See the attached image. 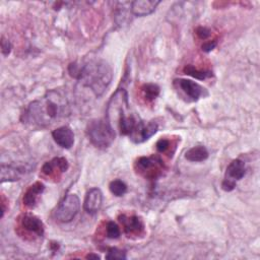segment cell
I'll return each instance as SVG.
<instances>
[{
    "label": "cell",
    "instance_id": "cell-1",
    "mask_svg": "<svg viewBox=\"0 0 260 260\" xmlns=\"http://www.w3.org/2000/svg\"><path fill=\"white\" fill-rule=\"evenodd\" d=\"M68 112V102L57 91L47 93L40 100L30 104L25 121L39 127H47L64 117Z\"/></svg>",
    "mask_w": 260,
    "mask_h": 260
},
{
    "label": "cell",
    "instance_id": "cell-2",
    "mask_svg": "<svg viewBox=\"0 0 260 260\" xmlns=\"http://www.w3.org/2000/svg\"><path fill=\"white\" fill-rule=\"evenodd\" d=\"M70 67L73 68V70H69L70 74L78 78L98 97L106 91L113 77L112 68L104 60L91 61L81 67L71 64Z\"/></svg>",
    "mask_w": 260,
    "mask_h": 260
},
{
    "label": "cell",
    "instance_id": "cell-3",
    "mask_svg": "<svg viewBox=\"0 0 260 260\" xmlns=\"http://www.w3.org/2000/svg\"><path fill=\"white\" fill-rule=\"evenodd\" d=\"M86 132L91 142L99 148L109 147L115 139V130L107 119L92 120L88 124Z\"/></svg>",
    "mask_w": 260,
    "mask_h": 260
},
{
    "label": "cell",
    "instance_id": "cell-4",
    "mask_svg": "<svg viewBox=\"0 0 260 260\" xmlns=\"http://www.w3.org/2000/svg\"><path fill=\"white\" fill-rule=\"evenodd\" d=\"M128 94L124 89H119L111 97L107 107V121L114 128V123H117L121 117L126 115L128 109ZM115 130V129H114Z\"/></svg>",
    "mask_w": 260,
    "mask_h": 260
},
{
    "label": "cell",
    "instance_id": "cell-5",
    "mask_svg": "<svg viewBox=\"0 0 260 260\" xmlns=\"http://www.w3.org/2000/svg\"><path fill=\"white\" fill-rule=\"evenodd\" d=\"M79 209L80 201L78 196L75 194H68L59 203L55 217L61 223H69L76 217Z\"/></svg>",
    "mask_w": 260,
    "mask_h": 260
},
{
    "label": "cell",
    "instance_id": "cell-6",
    "mask_svg": "<svg viewBox=\"0 0 260 260\" xmlns=\"http://www.w3.org/2000/svg\"><path fill=\"white\" fill-rule=\"evenodd\" d=\"M158 128H159L158 124L153 121L148 122L147 124L143 123L142 121H138L136 127L134 128V130L131 132L129 136L131 140L134 141L135 143H141L149 139L152 135H154L155 132L158 131Z\"/></svg>",
    "mask_w": 260,
    "mask_h": 260
},
{
    "label": "cell",
    "instance_id": "cell-7",
    "mask_svg": "<svg viewBox=\"0 0 260 260\" xmlns=\"http://www.w3.org/2000/svg\"><path fill=\"white\" fill-rule=\"evenodd\" d=\"M103 193L99 188H92L86 192L83 207L88 214H96L102 206Z\"/></svg>",
    "mask_w": 260,
    "mask_h": 260
},
{
    "label": "cell",
    "instance_id": "cell-8",
    "mask_svg": "<svg viewBox=\"0 0 260 260\" xmlns=\"http://www.w3.org/2000/svg\"><path fill=\"white\" fill-rule=\"evenodd\" d=\"M160 4L161 2H157V0L155 2L154 0H136L130 4V11L135 17H145L151 15Z\"/></svg>",
    "mask_w": 260,
    "mask_h": 260
},
{
    "label": "cell",
    "instance_id": "cell-9",
    "mask_svg": "<svg viewBox=\"0 0 260 260\" xmlns=\"http://www.w3.org/2000/svg\"><path fill=\"white\" fill-rule=\"evenodd\" d=\"M55 142L63 147V148H70L74 144V133L68 126H61L55 129L52 132Z\"/></svg>",
    "mask_w": 260,
    "mask_h": 260
},
{
    "label": "cell",
    "instance_id": "cell-10",
    "mask_svg": "<svg viewBox=\"0 0 260 260\" xmlns=\"http://www.w3.org/2000/svg\"><path fill=\"white\" fill-rule=\"evenodd\" d=\"M178 86L183 91V93L191 100V101H197L200 97L203 96L204 89L199 85L197 82L192 81L190 79H177L175 80Z\"/></svg>",
    "mask_w": 260,
    "mask_h": 260
},
{
    "label": "cell",
    "instance_id": "cell-11",
    "mask_svg": "<svg viewBox=\"0 0 260 260\" xmlns=\"http://www.w3.org/2000/svg\"><path fill=\"white\" fill-rule=\"evenodd\" d=\"M245 173H246L245 163L239 159L234 160L227 168L225 181H229L236 184L237 181L241 180L245 176Z\"/></svg>",
    "mask_w": 260,
    "mask_h": 260
},
{
    "label": "cell",
    "instance_id": "cell-12",
    "mask_svg": "<svg viewBox=\"0 0 260 260\" xmlns=\"http://www.w3.org/2000/svg\"><path fill=\"white\" fill-rule=\"evenodd\" d=\"M22 226L29 232L42 237L44 235V225L42 221L31 214H27L22 219Z\"/></svg>",
    "mask_w": 260,
    "mask_h": 260
},
{
    "label": "cell",
    "instance_id": "cell-13",
    "mask_svg": "<svg viewBox=\"0 0 260 260\" xmlns=\"http://www.w3.org/2000/svg\"><path fill=\"white\" fill-rule=\"evenodd\" d=\"M45 190V185L41 182H36L35 184H33L28 191L26 192L25 196H24V203L26 206L30 207V209H33V207L36 205L37 200L39 198V196L44 192Z\"/></svg>",
    "mask_w": 260,
    "mask_h": 260
},
{
    "label": "cell",
    "instance_id": "cell-14",
    "mask_svg": "<svg viewBox=\"0 0 260 260\" xmlns=\"http://www.w3.org/2000/svg\"><path fill=\"white\" fill-rule=\"evenodd\" d=\"M185 158L186 160L194 163L203 162L209 158V150L203 145H197L186 151Z\"/></svg>",
    "mask_w": 260,
    "mask_h": 260
},
{
    "label": "cell",
    "instance_id": "cell-15",
    "mask_svg": "<svg viewBox=\"0 0 260 260\" xmlns=\"http://www.w3.org/2000/svg\"><path fill=\"white\" fill-rule=\"evenodd\" d=\"M25 173V169L16 166H2V182L18 181Z\"/></svg>",
    "mask_w": 260,
    "mask_h": 260
},
{
    "label": "cell",
    "instance_id": "cell-16",
    "mask_svg": "<svg viewBox=\"0 0 260 260\" xmlns=\"http://www.w3.org/2000/svg\"><path fill=\"white\" fill-rule=\"evenodd\" d=\"M120 222L124 226V230L127 234H137L143 229L141 221L137 217H120Z\"/></svg>",
    "mask_w": 260,
    "mask_h": 260
},
{
    "label": "cell",
    "instance_id": "cell-17",
    "mask_svg": "<svg viewBox=\"0 0 260 260\" xmlns=\"http://www.w3.org/2000/svg\"><path fill=\"white\" fill-rule=\"evenodd\" d=\"M55 169H58L60 172H66L68 169L67 160L65 158H55L43 166V172L46 175H51Z\"/></svg>",
    "mask_w": 260,
    "mask_h": 260
},
{
    "label": "cell",
    "instance_id": "cell-18",
    "mask_svg": "<svg viewBox=\"0 0 260 260\" xmlns=\"http://www.w3.org/2000/svg\"><path fill=\"white\" fill-rule=\"evenodd\" d=\"M184 72L185 74L187 75H190L196 79H199V80H203L207 77L212 76V72L211 71H203V70H198L197 68H195L194 66L192 65H187L185 66L184 68Z\"/></svg>",
    "mask_w": 260,
    "mask_h": 260
},
{
    "label": "cell",
    "instance_id": "cell-19",
    "mask_svg": "<svg viewBox=\"0 0 260 260\" xmlns=\"http://www.w3.org/2000/svg\"><path fill=\"white\" fill-rule=\"evenodd\" d=\"M142 92L146 100L153 101L160 95V86L154 83H146L142 86Z\"/></svg>",
    "mask_w": 260,
    "mask_h": 260
},
{
    "label": "cell",
    "instance_id": "cell-20",
    "mask_svg": "<svg viewBox=\"0 0 260 260\" xmlns=\"http://www.w3.org/2000/svg\"><path fill=\"white\" fill-rule=\"evenodd\" d=\"M160 163H161V161L158 158H154V157H150V158L142 157V158L138 159L137 166H138V168L140 170L146 171V170H150L151 168H153L154 166H157Z\"/></svg>",
    "mask_w": 260,
    "mask_h": 260
},
{
    "label": "cell",
    "instance_id": "cell-21",
    "mask_svg": "<svg viewBox=\"0 0 260 260\" xmlns=\"http://www.w3.org/2000/svg\"><path fill=\"white\" fill-rule=\"evenodd\" d=\"M109 188H110L111 193L118 197L123 196L127 192V185L123 181L118 180V179L112 181L109 185Z\"/></svg>",
    "mask_w": 260,
    "mask_h": 260
},
{
    "label": "cell",
    "instance_id": "cell-22",
    "mask_svg": "<svg viewBox=\"0 0 260 260\" xmlns=\"http://www.w3.org/2000/svg\"><path fill=\"white\" fill-rule=\"evenodd\" d=\"M107 237L110 239H117L120 237V229L114 222L107 224Z\"/></svg>",
    "mask_w": 260,
    "mask_h": 260
},
{
    "label": "cell",
    "instance_id": "cell-23",
    "mask_svg": "<svg viewBox=\"0 0 260 260\" xmlns=\"http://www.w3.org/2000/svg\"><path fill=\"white\" fill-rule=\"evenodd\" d=\"M106 259H126V254L118 248H110L106 255Z\"/></svg>",
    "mask_w": 260,
    "mask_h": 260
},
{
    "label": "cell",
    "instance_id": "cell-24",
    "mask_svg": "<svg viewBox=\"0 0 260 260\" xmlns=\"http://www.w3.org/2000/svg\"><path fill=\"white\" fill-rule=\"evenodd\" d=\"M2 51H3V54L5 56L10 55L11 51H12V44L9 40H7L5 37L2 38Z\"/></svg>",
    "mask_w": 260,
    "mask_h": 260
},
{
    "label": "cell",
    "instance_id": "cell-25",
    "mask_svg": "<svg viewBox=\"0 0 260 260\" xmlns=\"http://www.w3.org/2000/svg\"><path fill=\"white\" fill-rule=\"evenodd\" d=\"M170 146V141L168 139H165V138H162L160 139L158 142H157V149L160 151V152H165Z\"/></svg>",
    "mask_w": 260,
    "mask_h": 260
},
{
    "label": "cell",
    "instance_id": "cell-26",
    "mask_svg": "<svg viewBox=\"0 0 260 260\" xmlns=\"http://www.w3.org/2000/svg\"><path fill=\"white\" fill-rule=\"evenodd\" d=\"M196 34L198 35V37L202 40H205L206 38H209L211 36V31L207 29V28H204V27H200L196 30Z\"/></svg>",
    "mask_w": 260,
    "mask_h": 260
},
{
    "label": "cell",
    "instance_id": "cell-27",
    "mask_svg": "<svg viewBox=\"0 0 260 260\" xmlns=\"http://www.w3.org/2000/svg\"><path fill=\"white\" fill-rule=\"evenodd\" d=\"M217 46V42L216 41H212V42H206L202 45V50L205 52H210L212 51L215 47Z\"/></svg>",
    "mask_w": 260,
    "mask_h": 260
},
{
    "label": "cell",
    "instance_id": "cell-28",
    "mask_svg": "<svg viewBox=\"0 0 260 260\" xmlns=\"http://www.w3.org/2000/svg\"><path fill=\"white\" fill-rule=\"evenodd\" d=\"M86 258H88V259H92V258L100 259V256L97 255V254H89V255H86Z\"/></svg>",
    "mask_w": 260,
    "mask_h": 260
}]
</instances>
